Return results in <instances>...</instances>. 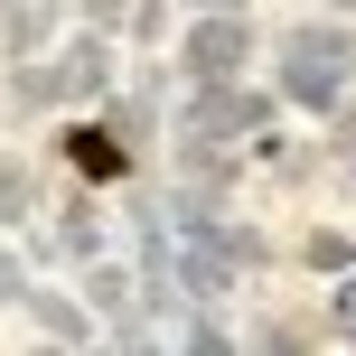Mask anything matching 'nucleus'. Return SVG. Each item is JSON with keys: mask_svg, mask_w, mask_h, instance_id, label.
I'll list each match as a JSON object with an SVG mask.
<instances>
[{"mask_svg": "<svg viewBox=\"0 0 356 356\" xmlns=\"http://www.w3.org/2000/svg\"><path fill=\"white\" fill-rule=\"evenodd\" d=\"M347 75H356V38H347V29H291V38H282V94H291V104L338 113Z\"/></svg>", "mask_w": 356, "mask_h": 356, "instance_id": "obj_1", "label": "nucleus"}, {"mask_svg": "<svg viewBox=\"0 0 356 356\" xmlns=\"http://www.w3.org/2000/svg\"><path fill=\"white\" fill-rule=\"evenodd\" d=\"M244 47H253V38H244V19H197V29H188V75L225 85V75L244 66Z\"/></svg>", "mask_w": 356, "mask_h": 356, "instance_id": "obj_2", "label": "nucleus"}, {"mask_svg": "<svg viewBox=\"0 0 356 356\" xmlns=\"http://www.w3.org/2000/svg\"><path fill=\"white\" fill-rule=\"evenodd\" d=\"M29 300H38V319H47V328H56V338H85V319H75V309H66V300H47V291H29Z\"/></svg>", "mask_w": 356, "mask_h": 356, "instance_id": "obj_3", "label": "nucleus"}, {"mask_svg": "<svg viewBox=\"0 0 356 356\" xmlns=\"http://www.w3.org/2000/svg\"><path fill=\"white\" fill-rule=\"evenodd\" d=\"M328 309H338V328L356 338V282H338V300H328Z\"/></svg>", "mask_w": 356, "mask_h": 356, "instance_id": "obj_4", "label": "nucleus"}, {"mask_svg": "<svg viewBox=\"0 0 356 356\" xmlns=\"http://www.w3.org/2000/svg\"><path fill=\"white\" fill-rule=\"evenodd\" d=\"M0 300H29V282H19V263L0 253Z\"/></svg>", "mask_w": 356, "mask_h": 356, "instance_id": "obj_5", "label": "nucleus"}, {"mask_svg": "<svg viewBox=\"0 0 356 356\" xmlns=\"http://www.w3.org/2000/svg\"><path fill=\"white\" fill-rule=\"evenodd\" d=\"M338 10H347V19H356V0H338Z\"/></svg>", "mask_w": 356, "mask_h": 356, "instance_id": "obj_6", "label": "nucleus"}]
</instances>
